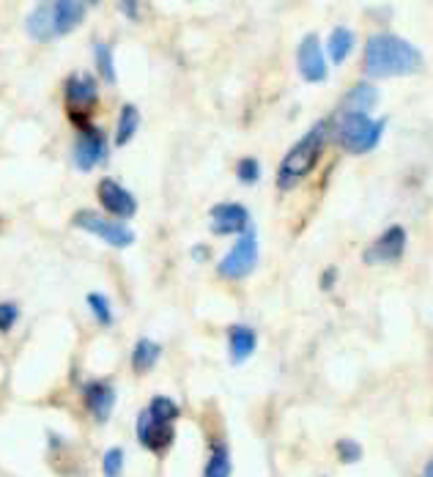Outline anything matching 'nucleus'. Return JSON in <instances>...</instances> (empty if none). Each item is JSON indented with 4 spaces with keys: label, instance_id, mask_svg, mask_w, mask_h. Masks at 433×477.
<instances>
[{
    "label": "nucleus",
    "instance_id": "1",
    "mask_svg": "<svg viewBox=\"0 0 433 477\" xmlns=\"http://www.w3.org/2000/svg\"><path fill=\"white\" fill-rule=\"evenodd\" d=\"M422 66V53L395 34H373L365 45L362 72L368 77H398L411 75Z\"/></svg>",
    "mask_w": 433,
    "mask_h": 477
},
{
    "label": "nucleus",
    "instance_id": "2",
    "mask_svg": "<svg viewBox=\"0 0 433 477\" xmlns=\"http://www.w3.org/2000/svg\"><path fill=\"white\" fill-rule=\"evenodd\" d=\"M179 414H182V409L171 395H154L149 401V406L137 414V425H134L137 442L157 455L168 452L173 439H176L173 422L179 420Z\"/></svg>",
    "mask_w": 433,
    "mask_h": 477
},
{
    "label": "nucleus",
    "instance_id": "3",
    "mask_svg": "<svg viewBox=\"0 0 433 477\" xmlns=\"http://www.w3.org/2000/svg\"><path fill=\"white\" fill-rule=\"evenodd\" d=\"M330 137V124H316L308 134H302V140H297L288 154L282 156V163L277 168V187L280 190H294L302 179L310 176V171L316 168L319 156L327 145Z\"/></svg>",
    "mask_w": 433,
    "mask_h": 477
},
{
    "label": "nucleus",
    "instance_id": "4",
    "mask_svg": "<svg viewBox=\"0 0 433 477\" xmlns=\"http://www.w3.org/2000/svg\"><path fill=\"white\" fill-rule=\"evenodd\" d=\"M387 129V118L373 121L370 115L359 113H340L332 124V134L349 154H368L379 145L381 134Z\"/></svg>",
    "mask_w": 433,
    "mask_h": 477
},
{
    "label": "nucleus",
    "instance_id": "5",
    "mask_svg": "<svg viewBox=\"0 0 433 477\" xmlns=\"http://www.w3.org/2000/svg\"><path fill=\"white\" fill-rule=\"evenodd\" d=\"M72 225L77 231H85L96 239H102L104 244L115 247V250H126L129 244H134V231L126 228V223L121 220H113V217H104L99 212H91V209H83L72 217Z\"/></svg>",
    "mask_w": 433,
    "mask_h": 477
},
{
    "label": "nucleus",
    "instance_id": "6",
    "mask_svg": "<svg viewBox=\"0 0 433 477\" xmlns=\"http://www.w3.org/2000/svg\"><path fill=\"white\" fill-rule=\"evenodd\" d=\"M255 266H258V236H255V231L250 228V231H244V234L236 239V244L220 258L217 274H220L222 280H241V277H247Z\"/></svg>",
    "mask_w": 433,
    "mask_h": 477
},
{
    "label": "nucleus",
    "instance_id": "7",
    "mask_svg": "<svg viewBox=\"0 0 433 477\" xmlns=\"http://www.w3.org/2000/svg\"><path fill=\"white\" fill-rule=\"evenodd\" d=\"M107 159V134L96 124H85L72 145V163L80 174H91Z\"/></svg>",
    "mask_w": 433,
    "mask_h": 477
},
{
    "label": "nucleus",
    "instance_id": "8",
    "mask_svg": "<svg viewBox=\"0 0 433 477\" xmlns=\"http://www.w3.org/2000/svg\"><path fill=\"white\" fill-rule=\"evenodd\" d=\"M64 99H66V107L72 113V121L85 126L88 110L99 99V83L88 72H72L64 83Z\"/></svg>",
    "mask_w": 433,
    "mask_h": 477
},
{
    "label": "nucleus",
    "instance_id": "9",
    "mask_svg": "<svg viewBox=\"0 0 433 477\" xmlns=\"http://www.w3.org/2000/svg\"><path fill=\"white\" fill-rule=\"evenodd\" d=\"M96 198H99V206H104V212L113 220L126 223L137 214V198L126 187H121L115 179H102L96 187Z\"/></svg>",
    "mask_w": 433,
    "mask_h": 477
},
{
    "label": "nucleus",
    "instance_id": "10",
    "mask_svg": "<svg viewBox=\"0 0 433 477\" xmlns=\"http://www.w3.org/2000/svg\"><path fill=\"white\" fill-rule=\"evenodd\" d=\"M406 242H408V236H406V228L403 225H389L373 244H368V250H365V263H370V266H381V263H395V261H400L403 258V253H406Z\"/></svg>",
    "mask_w": 433,
    "mask_h": 477
},
{
    "label": "nucleus",
    "instance_id": "11",
    "mask_svg": "<svg viewBox=\"0 0 433 477\" xmlns=\"http://www.w3.org/2000/svg\"><path fill=\"white\" fill-rule=\"evenodd\" d=\"M297 66H300V75L305 83H324L327 80V53L321 47V39L316 34H308L302 42H300V50H297Z\"/></svg>",
    "mask_w": 433,
    "mask_h": 477
},
{
    "label": "nucleus",
    "instance_id": "12",
    "mask_svg": "<svg viewBox=\"0 0 433 477\" xmlns=\"http://www.w3.org/2000/svg\"><path fill=\"white\" fill-rule=\"evenodd\" d=\"M209 220H212V234L217 236H233V234H244L250 231V212L247 206L241 204H217L212 206L209 212Z\"/></svg>",
    "mask_w": 433,
    "mask_h": 477
},
{
    "label": "nucleus",
    "instance_id": "13",
    "mask_svg": "<svg viewBox=\"0 0 433 477\" xmlns=\"http://www.w3.org/2000/svg\"><path fill=\"white\" fill-rule=\"evenodd\" d=\"M115 398H118V393H115V387H113L110 382L96 379V382H85V384H83V401H85V409L91 412V417H93L99 425H104V422L113 417Z\"/></svg>",
    "mask_w": 433,
    "mask_h": 477
},
{
    "label": "nucleus",
    "instance_id": "14",
    "mask_svg": "<svg viewBox=\"0 0 433 477\" xmlns=\"http://www.w3.org/2000/svg\"><path fill=\"white\" fill-rule=\"evenodd\" d=\"M88 15V6L80 0H53L50 4V20H53V39L69 36L77 25H83Z\"/></svg>",
    "mask_w": 433,
    "mask_h": 477
},
{
    "label": "nucleus",
    "instance_id": "15",
    "mask_svg": "<svg viewBox=\"0 0 433 477\" xmlns=\"http://www.w3.org/2000/svg\"><path fill=\"white\" fill-rule=\"evenodd\" d=\"M255 349H258V335H255L252 327H247V324H233V327L228 330V357H231L233 365L247 363V360L255 354Z\"/></svg>",
    "mask_w": 433,
    "mask_h": 477
},
{
    "label": "nucleus",
    "instance_id": "16",
    "mask_svg": "<svg viewBox=\"0 0 433 477\" xmlns=\"http://www.w3.org/2000/svg\"><path fill=\"white\" fill-rule=\"evenodd\" d=\"M376 104H379V88H376L373 83L362 80V83H357V85L346 94L343 110H340V113H359V115H368Z\"/></svg>",
    "mask_w": 433,
    "mask_h": 477
},
{
    "label": "nucleus",
    "instance_id": "17",
    "mask_svg": "<svg viewBox=\"0 0 433 477\" xmlns=\"http://www.w3.org/2000/svg\"><path fill=\"white\" fill-rule=\"evenodd\" d=\"M162 360V346L152 338H140L132 349V371L137 376H146L149 371L157 368V363Z\"/></svg>",
    "mask_w": 433,
    "mask_h": 477
},
{
    "label": "nucleus",
    "instance_id": "18",
    "mask_svg": "<svg viewBox=\"0 0 433 477\" xmlns=\"http://www.w3.org/2000/svg\"><path fill=\"white\" fill-rule=\"evenodd\" d=\"M25 31L34 42H53V20H50V4L34 6V12L25 17Z\"/></svg>",
    "mask_w": 433,
    "mask_h": 477
},
{
    "label": "nucleus",
    "instance_id": "19",
    "mask_svg": "<svg viewBox=\"0 0 433 477\" xmlns=\"http://www.w3.org/2000/svg\"><path fill=\"white\" fill-rule=\"evenodd\" d=\"M354 45H357V36H354V31H349V28H335L332 34H330V39H327V58L332 61V64H343L349 55H351V50H354Z\"/></svg>",
    "mask_w": 433,
    "mask_h": 477
},
{
    "label": "nucleus",
    "instance_id": "20",
    "mask_svg": "<svg viewBox=\"0 0 433 477\" xmlns=\"http://www.w3.org/2000/svg\"><path fill=\"white\" fill-rule=\"evenodd\" d=\"M140 107L137 104H123L121 110H118V124H115V145H126V143H132V137L137 134V129H140Z\"/></svg>",
    "mask_w": 433,
    "mask_h": 477
},
{
    "label": "nucleus",
    "instance_id": "21",
    "mask_svg": "<svg viewBox=\"0 0 433 477\" xmlns=\"http://www.w3.org/2000/svg\"><path fill=\"white\" fill-rule=\"evenodd\" d=\"M233 472V463H231V450L228 444H214L212 452H209V461L203 466V477H231Z\"/></svg>",
    "mask_w": 433,
    "mask_h": 477
},
{
    "label": "nucleus",
    "instance_id": "22",
    "mask_svg": "<svg viewBox=\"0 0 433 477\" xmlns=\"http://www.w3.org/2000/svg\"><path fill=\"white\" fill-rule=\"evenodd\" d=\"M93 61H96V72L107 85H115L118 75H115V58H113V47L104 42L93 45Z\"/></svg>",
    "mask_w": 433,
    "mask_h": 477
},
{
    "label": "nucleus",
    "instance_id": "23",
    "mask_svg": "<svg viewBox=\"0 0 433 477\" xmlns=\"http://www.w3.org/2000/svg\"><path fill=\"white\" fill-rule=\"evenodd\" d=\"M88 307H91V313L96 315V322L102 324V327H113V304H110V299L104 296V293H99V291H91L88 293Z\"/></svg>",
    "mask_w": 433,
    "mask_h": 477
},
{
    "label": "nucleus",
    "instance_id": "24",
    "mask_svg": "<svg viewBox=\"0 0 433 477\" xmlns=\"http://www.w3.org/2000/svg\"><path fill=\"white\" fill-rule=\"evenodd\" d=\"M123 463H126L123 450H121V447H110V450L102 455V474H104V477H121Z\"/></svg>",
    "mask_w": 433,
    "mask_h": 477
},
{
    "label": "nucleus",
    "instance_id": "25",
    "mask_svg": "<svg viewBox=\"0 0 433 477\" xmlns=\"http://www.w3.org/2000/svg\"><path fill=\"white\" fill-rule=\"evenodd\" d=\"M236 179L241 184H255L261 179V163L255 156H244L239 159V165H236Z\"/></svg>",
    "mask_w": 433,
    "mask_h": 477
},
{
    "label": "nucleus",
    "instance_id": "26",
    "mask_svg": "<svg viewBox=\"0 0 433 477\" xmlns=\"http://www.w3.org/2000/svg\"><path fill=\"white\" fill-rule=\"evenodd\" d=\"M20 322V307L15 302H0V333H12Z\"/></svg>",
    "mask_w": 433,
    "mask_h": 477
},
{
    "label": "nucleus",
    "instance_id": "27",
    "mask_svg": "<svg viewBox=\"0 0 433 477\" xmlns=\"http://www.w3.org/2000/svg\"><path fill=\"white\" fill-rule=\"evenodd\" d=\"M335 450H338V458H340L343 463H357V461L362 458V444L354 442V439H340V442L335 444Z\"/></svg>",
    "mask_w": 433,
    "mask_h": 477
},
{
    "label": "nucleus",
    "instance_id": "28",
    "mask_svg": "<svg viewBox=\"0 0 433 477\" xmlns=\"http://www.w3.org/2000/svg\"><path fill=\"white\" fill-rule=\"evenodd\" d=\"M118 9H121V15H126V17H137V9H140V4H137V0H129V4H126V0H123V4H118Z\"/></svg>",
    "mask_w": 433,
    "mask_h": 477
},
{
    "label": "nucleus",
    "instance_id": "29",
    "mask_svg": "<svg viewBox=\"0 0 433 477\" xmlns=\"http://www.w3.org/2000/svg\"><path fill=\"white\" fill-rule=\"evenodd\" d=\"M335 272H338V269H327V274H324V280H321L324 288H330V283H335V277H338Z\"/></svg>",
    "mask_w": 433,
    "mask_h": 477
},
{
    "label": "nucleus",
    "instance_id": "30",
    "mask_svg": "<svg viewBox=\"0 0 433 477\" xmlns=\"http://www.w3.org/2000/svg\"><path fill=\"white\" fill-rule=\"evenodd\" d=\"M192 255H195L198 261H203V258H206V247H203V244H198V247L192 250Z\"/></svg>",
    "mask_w": 433,
    "mask_h": 477
},
{
    "label": "nucleus",
    "instance_id": "31",
    "mask_svg": "<svg viewBox=\"0 0 433 477\" xmlns=\"http://www.w3.org/2000/svg\"><path fill=\"white\" fill-rule=\"evenodd\" d=\"M419 477H433V458L425 463V469H422V474H419Z\"/></svg>",
    "mask_w": 433,
    "mask_h": 477
}]
</instances>
